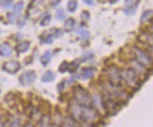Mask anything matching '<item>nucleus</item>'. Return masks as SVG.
Listing matches in <instances>:
<instances>
[{
  "label": "nucleus",
  "mask_w": 153,
  "mask_h": 127,
  "mask_svg": "<svg viewBox=\"0 0 153 127\" xmlns=\"http://www.w3.org/2000/svg\"><path fill=\"white\" fill-rule=\"evenodd\" d=\"M29 46H30V44L28 42H22L17 44L16 50L18 53H24L29 49Z\"/></svg>",
  "instance_id": "17"
},
{
  "label": "nucleus",
  "mask_w": 153,
  "mask_h": 127,
  "mask_svg": "<svg viewBox=\"0 0 153 127\" xmlns=\"http://www.w3.org/2000/svg\"><path fill=\"white\" fill-rule=\"evenodd\" d=\"M121 79H123L125 84L129 87H136L138 85V79H137V74L132 71L131 68H126L123 69L120 72Z\"/></svg>",
  "instance_id": "4"
},
{
  "label": "nucleus",
  "mask_w": 153,
  "mask_h": 127,
  "mask_svg": "<svg viewBox=\"0 0 153 127\" xmlns=\"http://www.w3.org/2000/svg\"><path fill=\"white\" fill-rule=\"evenodd\" d=\"M76 34L79 35L81 37V39H83V40H86V39H88V37H89V32L86 29H84V28L77 29V30H76Z\"/></svg>",
  "instance_id": "21"
},
{
  "label": "nucleus",
  "mask_w": 153,
  "mask_h": 127,
  "mask_svg": "<svg viewBox=\"0 0 153 127\" xmlns=\"http://www.w3.org/2000/svg\"><path fill=\"white\" fill-rule=\"evenodd\" d=\"M105 74L107 76L108 82L113 86H119L121 82V75L118 68L115 65H111L107 67Z\"/></svg>",
  "instance_id": "3"
},
{
  "label": "nucleus",
  "mask_w": 153,
  "mask_h": 127,
  "mask_svg": "<svg viewBox=\"0 0 153 127\" xmlns=\"http://www.w3.org/2000/svg\"><path fill=\"white\" fill-rule=\"evenodd\" d=\"M11 52H12V49L9 43L5 42L0 46V56H2L3 58H8V56H10L11 55Z\"/></svg>",
  "instance_id": "14"
},
{
  "label": "nucleus",
  "mask_w": 153,
  "mask_h": 127,
  "mask_svg": "<svg viewBox=\"0 0 153 127\" xmlns=\"http://www.w3.org/2000/svg\"><path fill=\"white\" fill-rule=\"evenodd\" d=\"M8 2H9V0H0V3H1L2 6H5Z\"/></svg>",
  "instance_id": "36"
},
{
  "label": "nucleus",
  "mask_w": 153,
  "mask_h": 127,
  "mask_svg": "<svg viewBox=\"0 0 153 127\" xmlns=\"http://www.w3.org/2000/svg\"><path fill=\"white\" fill-rule=\"evenodd\" d=\"M131 1H132V0H125V2H126V3H129V2H131Z\"/></svg>",
  "instance_id": "40"
},
{
  "label": "nucleus",
  "mask_w": 153,
  "mask_h": 127,
  "mask_svg": "<svg viewBox=\"0 0 153 127\" xmlns=\"http://www.w3.org/2000/svg\"><path fill=\"white\" fill-rule=\"evenodd\" d=\"M7 127H23V120L19 115H10L6 120Z\"/></svg>",
  "instance_id": "10"
},
{
  "label": "nucleus",
  "mask_w": 153,
  "mask_h": 127,
  "mask_svg": "<svg viewBox=\"0 0 153 127\" xmlns=\"http://www.w3.org/2000/svg\"><path fill=\"white\" fill-rule=\"evenodd\" d=\"M63 127H76L74 120L71 117H67L65 119H63V123H62Z\"/></svg>",
  "instance_id": "19"
},
{
  "label": "nucleus",
  "mask_w": 153,
  "mask_h": 127,
  "mask_svg": "<svg viewBox=\"0 0 153 127\" xmlns=\"http://www.w3.org/2000/svg\"><path fill=\"white\" fill-rule=\"evenodd\" d=\"M55 77V74L52 71H46L41 76V81L44 83H48V82L53 81Z\"/></svg>",
  "instance_id": "16"
},
{
  "label": "nucleus",
  "mask_w": 153,
  "mask_h": 127,
  "mask_svg": "<svg viewBox=\"0 0 153 127\" xmlns=\"http://www.w3.org/2000/svg\"><path fill=\"white\" fill-rule=\"evenodd\" d=\"M74 25H75L74 19H72V18L67 19V21L65 22V29L67 31H72L74 27Z\"/></svg>",
  "instance_id": "22"
},
{
  "label": "nucleus",
  "mask_w": 153,
  "mask_h": 127,
  "mask_svg": "<svg viewBox=\"0 0 153 127\" xmlns=\"http://www.w3.org/2000/svg\"><path fill=\"white\" fill-rule=\"evenodd\" d=\"M37 127H52V118L49 114H43L41 116Z\"/></svg>",
  "instance_id": "11"
},
{
  "label": "nucleus",
  "mask_w": 153,
  "mask_h": 127,
  "mask_svg": "<svg viewBox=\"0 0 153 127\" xmlns=\"http://www.w3.org/2000/svg\"><path fill=\"white\" fill-rule=\"evenodd\" d=\"M64 87H65V81H62L61 83L57 86V90H58L59 91H61L63 88H64Z\"/></svg>",
  "instance_id": "33"
},
{
  "label": "nucleus",
  "mask_w": 153,
  "mask_h": 127,
  "mask_svg": "<svg viewBox=\"0 0 153 127\" xmlns=\"http://www.w3.org/2000/svg\"><path fill=\"white\" fill-rule=\"evenodd\" d=\"M109 1H110V4H115L116 2H118V0H109Z\"/></svg>",
  "instance_id": "38"
},
{
  "label": "nucleus",
  "mask_w": 153,
  "mask_h": 127,
  "mask_svg": "<svg viewBox=\"0 0 153 127\" xmlns=\"http://www.w3.org/2000/svg\"><path fill=\"white\" fill-rule=\"evenodd\" d=\"M24 127H34V126L31 124V123H27V124H24Z\"/></svg>",
  "instance_id": "37"
},
{
  "label": "nucleus",
  "mask_w": 153,
  "mask_h": 127,
  "mask_svg": "<svg viewBox=\"0 0 153 127\" xmlns=\"http://www.w3.org/2000/svg\"><path fill=\"white\" fill-rule=\"evenodd\" d=\"M81 127H92V126H91V124H89V123H84V122H83Z\"/></svg>",
  "instance_id": "34"
},
{
  "label": "nucleus",
  "mask_w": 153,
  "mask_h": 127,
  "mask_svg": "<svg viewBox=\"0 0 153 127\" xmlns=\"http://www.w3.org/2000/svg\"><path fill=\"white\" fill-rule=\"evenodd\" d=\"M86 4H87V5H92L93 4V0H83Z\"/></svg>",
  "instance_id": "35"
},
{
  "label": "nucleus",
  "mask_w": 153,
  "mask_h": 127,
  "mask_svg": "<svg viewBox=\"0 0 153 127\" xmlns=\"http://www.w3.org/2000/svg\"><path fill=\"white\" fill-rule=\"evenodd\" d=\"M36 79V73L34 71H27L21 74L19 77V81L21 82V84L24 86H28L32 84Z\"/></svg>",
  "instance_id": "8"
},
{
  "label": "nucleus",
  "mask_w": 153,
  "mask_h": 127,
  "mask_svg": "<svg viewBox=\"0 0 153 127\" xmlns=\"http://www.w3.org/2000/svg\"><path fill=\"white\" fill-rule=\"evenodd\" d=\"M82 109L83 106L78 105L76 102H71L69 105V111L71 114V118H72L74 120L81 122V115H82Z\"/></svg>",
  "instance_id": "7"
},
{
  "label": "nucleus",
  "mask_w": 153,
  "mask_h": 127,
  "mask_svg": "<svg viewBox=\"0 0 153 127\" xmlns=\"http://www.w3.org/2000/svg\"><path fill=\"white\" fill-rule=\"evenodd\" d=\"M95 72H96V70L92 67L83 68L81 71V76H82V78H84V79H89L95 74Z\"/></svg>",
  "instance_id": "13"
},
{
  "label": "nucleus",
  "mask_w": 153,
  "mask_h": 127,
  "mask_svg": "<svg viewBox=\"0 0 153 127\" xmlns=\"http://www.w3.org/2000/svg\"><path fill=\"white\" fill-rule=\"evenodd\" d=\"M73 100L82 106H91V96L81 87H77L73 91Z\"/></svg>",
  "instance_id": "1"
},
{
  "label": "nucleus",
  "mask_w": 153,
  "mask_h": 127,
  "mask_svg": "<svg viewBox=\"0 0 153 127\" xmlns=\"http://www.w3.org/2000/svg\"><path fill=\"white\" fill-rule=\"evenodd\" d=\"M100 120V113L91 106H83L81 122L89 124L97 123Z\"/></svg>",
  "instance_id": "2"
},
{
  "label": "nucleus",
  "mask_w": 153,
  "mask_h": 127,
  "mask_svg": "<svg viewBox=\"0 0 153 127\" xmlns=\"http://www.w3.org/2000/svg\"><path fill=\"white\" fill-rule=\"evenodd\" d=\"M139 40L144 43L149 44L151 47L152 46V34L148 33V32H142L139 35Z\"/></svg>",
  "instance_id": "15"
},
{
  "label": "nucleus",
  "mask_w": 153,
  "mask_h": 127,
  "mask_svg": "<svg viewBox=\"0 0 153 127\" xmlns=\"http://www.w3.org/2000/svg\"><path fill=\"white\" fill-rule=\"evenodd\" d=\"M51 59H52V52H51V51H46L41 58V61L42 63V65L46 66L51 61Z\"/></svg>",
  "instance_id": "18"
},
{
  "label": "nucleus",
  "mask_w": 153,
  "mask_h": 127,
  "mask_svg": "<svg viewBox=\"0 0 153 127\" xmlns=\"http://www.w3.org/2000/svg\"><path fill=\"white\" fill-rule=\"evenodd\" d=\"M65 16H66V14H65V12H64V10H63L59 9V10H56L55 17H56L57 20H63V19L65 18Z\"/></svg>",
  "instance_id": "27"
},
{
  "label": "nucleus",
  "mask_w": 153,
  "mask_h": 127,
  "mask_svg": "<svg viewBox=\"0 0 153 127\" xmlns=\"http://www.w3.org/2000/svg\"><path fill=\"white\" fill-rule=\"evenodd\" d=\"M130 68L135 72L137 75L138 74H143L145 73V67L143 65L140 64L139 62H137L135 59H131L129 61Z\"/></svg>",
  "instance_id": "12"
},
{
  "label": "nucleus",
  "mask_w": 153,
  "mask_h": 127,
  "mask_svg": "<svg viewBox=\"0 0 153 127\" xmlns=\"http://www.w3.org/2000/svg\"><path fill=\"white\" fill-rule=\"evenodd\" d=\"M137 5H138V2H136L135 5H133V6H130V7L128 8H126L124 10V12L126 14H128V15H131V14H133L135 12L136 9H137Z\"/></svg>",
  "instance_id": "23"
},
{
  "label": "nucleus",
  "mask_w": 153,
  "mask_h": 127,
  "mask_svg": "<svg viewBox=\"0 0 153 127\" xmlns=\"http://www.w3.org/2000/svg\"><path fill=\"white\" fill-rule=\"evenodd\" d=\"M21 68V65L20 63L16 60H10V61H7L5 62L3 64V69L4 71H6L9 74H16L19 70Z\"/></svg>",
  "instance_id": "9"
},
{
  "label": "nucleus",
  "mask_w": 153,
  "mask_h": 127,
  "mask_svg": "<svg viewBox=\"0 0 153 127\" xmlns=\"http://www.w3.org/2000/svg\"><path fill=\"white\" fill-rule=\"evenodd\" d=\"M69 68V62H67V61H63V62H62V64H61L60 67H59V72H60V73H65V72L68 71Z\"/></svg>",
  "instance_id": "26"
},
{
  "label": "nucleus",
  "mask_w": 153,
  "mask_h": 127,
  "mask_svg": "<svg viewBox=\"0 0 153 127\" xmlns=\"http://www.w3.org/2000/svg\"><path fill=\"white\" fill-rule=\"evenodd\" d=\"M132 54L135 56V59L144 67H149L151 65V56H149L148 53H146L144 50L138 47H133Z\"/></svg>",
  "instance_id": "5"
},
{
  "label": "nucleus",
  "mask_w": 153,
  "mask_h": 127,
  "mask_svg": "<svg viewBox=\"0 0 153 127\" xmlns=\"http://www.w3.org/2000/svg\"><path fill=\"white\" fill-rule=\"evenodd\" d=\"M0 93H1V91H0Z\"/></svg>",
  "instance_id": "41"
},
{
  "label": "nucleus",
  "mask_w": 153,
  "mask_h": 127,
  "mask_svg": "<svg viewBox=\"0 0 153 127\" xmlns=\"http://www.w3.org/2000/svg\"><path fill=\"white\" fill-rule=\"evenodd\" d=\"M91 105H94L95 109H96L99 113H103L105 114L106 109L103 105V97H101V94L99 92H94L93 95L91 96Z\"/></svg>",
  "instance_id": "6"
},
{
  "label": "nucleus",
  "mask_w": 153,
  "mask_h": 127,
  "mask_svg": "<svg viewBox=\"0 0 153 127\" xmlns=\"http://www.w3.org/2000/svg\"><path fill=\"white\" fill-rule=\"evenodd\" d=\"M50 22H51V15L47 14L42 18L41 25H42V27H46V25H48L50 24Z\"/></svg>",
  "instance_id": "28"
},
{
  "label": "nucleus",
  "mask_w": 153,
  "mask_h": 127,
  "mask_svg": "<svg viewBox=\"0 0 153 127\" xmlns=\"http://www.w3.org/2000/svg\"><path fill=\"white\" fill-rule=\"evenodd\" d=\"M43 42H46V43H52V42H53V36L49 35V36L44 37Z\"/></svg>",
  "instance_id": "30"
},
{
  "label": "nucleus",
  "mask_w": 153,
  "mask_h": 127,
  "mask_svg": "<svg viewBox=\"0 0 153 127\" xmlns=\"http://www.w3.org/2000/svg\"><path fill=\"white\" fill-rule=\"evenodd\" d=\"M52 127H60V125L56 124V123H54V124H52Z\"/></svg>",
  "instance_id": "39"
},
{
  "label": "nucleus",
  "mask_w": 153,
  "mask_h": 127,
  "mask_svg": "<svg viewBox=\"0 0 153 127\" xmlns=\"http://www.w3.org/2000/svg\"><path fill=\"white\" fill-rule=\"evenodd\" d=\"M8 18H9V21L10 23H13L15 21V15H14V13H9L8 14Z\"/></svg>",
  "instance_id": "32"
},
{
  "label": "nucleus",
  "mask_w": 153,
  "mask_h": 127,
  "mask_svg": "<svg viewBox=\"0 0 153 127\" xmlns=\"http://www.w3.org/2000/svg\"><path fill=\"white\" fill-rule=\"evenodd\" d=\"M89 17H90V15H89V12L86 11V10H84V11H82V13H81V18L83 19V20H88Z\"/></svg>",
  "instance_id": "29"
},
{
  "label": "nucleus",
  "mask_w": 153,
  "mask_h": 127,
  "mask_svg": "<svg viewBox=\"0 0 153 127\" xmlns=\"http://www.w3.org/2000/svg\"><path fill=\"white\" fill-rule=\"evenodd\" d=\"M42 1L43 0H33V2H32V4L30 5V7L32 8L33 6L34 7H36V6H38V5H40L41 3H42Z\"/></svg>",
  "instance_id": "31"
},
{
  "label": "nucleus",
  "mask_w": 153,
  "mask_h": 127,
  "mask_svg": "<svg viewBox=\"0 0 153 127\" xmlns=\"http://www.w3.org/2000/svg\"><path fill=\"white\" fill-rule=\"evenodd\" d=\"M77 7H78V3L76 0H71V1L68 2L67 8L69 12H74L76 10V9H77Z\"/></svg>",
  "instance_id": "20"
},
{
  "label": "nucleus",
  "mask_w": 153,
  "mask_h": 127,
  "mask_svg": "<svg viewBox=\"0 0 153 127\" xmlns=\"http://www.w3.org/2000/svg\"><path fill=\"white\" fill-rule=\"evenodd\" d=\"M24 9V2L23 1H19L15 4V6L13 7V10L14 12H16V13H18V12L22 11V10Z\"/></svg>",
  "instance_id": "25"
},
{
  "label": "nucleus",
  "mask_w": 153,
  "mask_h": 127,
  "mask_svg": "<svg viewBox=\"0 0 153 127\" xmlns=\"http://www.w3.org/2000/svg\"><path fill=\"white\" fill-rule=\"evenodd\" d=\"M152 15V10H146L143 12V14L141 16V22H146V21H148L149 19H150Z\"/></svg>",
  "instance_id": "24"
}]
</instances>
